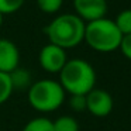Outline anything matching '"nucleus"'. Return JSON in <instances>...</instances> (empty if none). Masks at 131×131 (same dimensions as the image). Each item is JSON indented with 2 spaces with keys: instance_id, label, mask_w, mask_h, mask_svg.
I'll list each match as a JSON object with an SVG mask.
<instances>
[{
  "instance_id": "ddd939ff",
  "label": "nucleus",
  "mask_w": 131,
  "mask_h": 131,
  "mask_svg": "<svg viewBox=\"0 0 131 131\" xmlns=\"http://www.w3.org/2000/svg\"><path fill=\"white\" fill-rule=\"evenodd\" d=\"M13 92H14V89H13L12 80H10V75L0 72V104L6 103L12 97Z\"/></svg>"
},
{
  "instance_id": "dca6fc26",
  "label": "nucleus",
  "mask_w": 131,
  "mask_h": 131,
  "mask_svg": "<svg viewBox=\"0 0 131 131\" xmlns=\"http://www.w3.org/2000/svg\"><path fill=\"white\" fill-rule=\"evenodd\" d=\"M69 107L73 111H83L86 110V96L80 94H72L69 99Z\"/></svg>"
},
{
  "instance_id": "a211bd4d",
  "label": "nucleus",
  "mask_w": 131,
  "mask_h": 131,
  "mask_svg": "<svg viewBox=\"0 0 131 131\" xmlns=\"http://www.w3.org/2000/svg\"><path fill=\"white\" fill-rule=\"evenodd\" d=\"M3 17H4V16L0 13V27H2V24H3Z\"/></svg>"
},
{
  "instance_id": "0eeeda50",
  "label": "nucleus",
  "mask_w": 131,
  "mask_h": 131,
  "mask_svg": "<svg viewBox=\"0 0 131 131\" xmlns=\"http://www.w3.org/2000/svg\"><path fill=\"white\" fill-rule=\"evenodd\" d=\"M75 14L85 23L106 17L107 0H73Z\"/></svg>"
},
{
  "instance_id": "f03ea898",
  "label": "nucleus",
  "mask_w": 131,
  "mask_h": 131,
  "mask_svg": "<svg viewBox=\"0 0 131 131\" xmlns=\"http://www.w3.org/2000/svg\"><path fill=\"white\" fill-rule=\"evenodd\" d=\"M59 83L65 93L86 96L96 85V71L85 59L73 58L68 59L59 72Z\"/></svg>"
},
{
  "instance_id": "f3484780",
  "label": "nucleus",
  "mask_w": 131,
  "mask_h": 131,
  "mask_svg": "<svg viewBox=\"0 0 131 131\" xmlns=\"http://www.w3.org/2000/svg\"><path fill=\"white\" fill-rule=\"evenodd\" d=\"M120 51L121 54L124 55L127 59L131 61V34L128 35H123L121 38V42H120Z\"/></svg>"
},
{
  "instance_id": "20e7f679",
  "label": "nucleus",
  "mask_w": 131,
  "mask_h": 131,
  "mask_svg": "<svg viewBox=\"0 0 131 131\" xmlns=\"http://www.w3.org/2000/svg\"><path fill=\"white\" fill-rule=\"evenodd\" d=\"M123 34L118 31L114 20L99 18V20L86 23L85 28V42L93 51L107 54L120 48Z\"/></svg>"
},
{
  "instance_id": "4468645a",
  "label": "nucleus",
  "mask_w": 131,
  "mask_h": 131,
  "mask_svg": "<svg viewBox=\"0 0 131 131\" xmlns=\"http://www.w3.org/2000/svg\"><path fill=\"white\" fill-rule=\"evenodd\" d=\"M63 0H37V6L45 14H55L61 10Z\"/></svg>"
},
{
  "instance_id": "2eb2a0df",
  "label": "nucleus",
  "mask_w": 131,
  "mask_h": 131,
  "mask_svg": "<svg viewBox=\"0 0 131 131\" xmlns=\"http://www.w3.org/2000/svg\"><path fill=\"white\" fill-rule=\"evenodd\" d=\"M26 0H0V13L3 16L13 14L23 7Z\"/></svg>"
},
{
  "instance_id": "f257e3e1",
  "label": "nucleus",
  "mask_w": 131,
  "mask_h": 131,
  "mask_svg": "<svg viewBox=\"0 0 131 131\" xmlns=\"http://www.w3.org/2000/svg\"><path fill=\"white\" fill-rule=\"evenodd\" d=\"M86 23L76 14L65 13L59 14L44 28L49 42L61 47L62 49L75 48L85 40Z\"/></svg>"
},
{
  "instance_id": "f8f14e48",
  "label": "nucleus",
  "mask_w": 131,
  "mask_h": 131,
  "mask_svg": "<svg viewBox=\"0 0 131 131\" xmlns=\"http://www.w3.org/2000/svg\"><path fill=\"white\" fill-rule=\"evenodd\" d=\"M114 23H116L118 31L123 35L131 34V9H125L123 12H120L117 14Z\"/></svg>"
},
{
  "instance_id": "6e6552de",
  "label": "nucleus",
  "mask_w": 131,
  "mask_h": 131,
  "mask_svg": "<svg viewBox=\"0 0 131 131\" xmlns=\"http://www.w3.org/2000/svg\"><path fill=\"white\" fill-rule=\"evenodd\" d=\"M20 65V51L12 40L0 38V72L12 73Z\"/></svg>"
},
{
  "instance_id": "7ed1b4c3",
  "label": "nucleus",
  "mask_w": 131,
  "mask_h": 131,
  "mask_svg": "<svg viewBox=\"0 0 131 131\" xmlns=\"http://www.w3.org/2000/svg\"><path fill=\"white\" fill-rule=\"evenodd\" d=\"M66 93L59 82L54 79H40L32 82L27 90L28 103L38 113H52L65 102Z\"/></svg>"
},
{
  "instance_id": "9d476101",
  "label": "nucleus",
  "mask_w": 131,
  "mask_h": 131,
  "mask_svg": "<svg viewBox=\"0 0 131 131\" xmlns=\"http://www.w3.org/2000/svg\"><path fill=\"white\" fill-rule=\"evenodd\" d=\"M21 131H54V124L48 117H35L30 120Z\"/></svg>"
},
{
  "instance_id": "1a4fd4ad",
  "label": "nucleus",
  "mask_w": 131,
  "mask_h": 131,
  "mask_svg": "<svg viewBox=\"0 0 131 131\" xmlns=\"http://www.w3.org/2000/svg\"><path fill=\"white\" fill-rule=\"evenodd\" d=\"M9 75H10V80H12V85L14 90H28L30 86L34 82L31 76V72L28 69L20 68V66L16 68Z\"/></svg>"
},
{
  "instance_id": "39448f33",
  "label": "nucleus",
  "mask_w": 131,
  "mask_h": 131,
  "mask_svg": "<svg viewBox=\"0 0 131 131\" xmlns=\"http://www.w3.org/2000/svg\"><path fill=\"white\" fill-rule=\"evenodd\" d=\"M38 62L41 68L48 73H59L68 62V55L61 47L48 42L41 48L38 54Z\"/></svg>"
},
{
  "instance_id": "9b49d317",
  "label": "nucleus",
  "mask_w": 131,
  "mask_h": 131,
  "mask_svg": "<svg viewBox=\"0 0 131 131\" xmlns=\"http://www.w3.org/2000/svg\"><path fill=\"white\" fill-rule=\"evenodd\" d=\"M52 124L54 131H79V123L72 116H61Z\"/></svg>"
},
{
  "instance_id": "423d86ee",
  "label": "nucleus",
  "mask_w": 131,
  "mask_h": 131,
  "mask_svg": "<svg viewBox=\"0 0 131 131\" xmlns=\"http://www.w3.org/2000/svg\"><path fill=\"white\" fill-rule=\"evenodd\" d=\"M113 97L107 90L96 89L86 94V110L94 117H107L113 110Z\"/></svg>"
}]
</instances>
